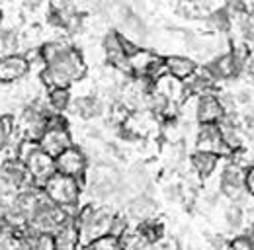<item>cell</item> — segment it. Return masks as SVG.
Wrapping results in <instances>:
<instances>
[{
	"mask_svg": "<svg viewBox=\"0 0 254 250\" xmlns=\"http://www.w3.org/2000/svg\"><path fill=\"white\" fill-rule=\"evenodd\" d=\"M205 68L209 70V74L217 82V80H231V78H235L241 72L243 64L233 57L231 51H227V53H223L219 57H215L209 64H205Z\"/></svg>",
	"mask_w": 254,
	"mask_h": 250,
	"instance_id": "30bf717a",
	"label": "cell"
},
{
	"mask_svg": "<svg viewBox=\"0 0 254 250\" xmlns=\"http://www.w3.org/2000/svg\"><path fill=\"white\" fill-rule=\"evenodd\" d=\"M227 250H229V249H227Z\"/></svg>",
	"mask_w": 254,
	"mask_h": 250,
	"instance_id": "603a6c76",
	"label": "cell"
},
{
	"mask_svg": "<svg viewBox=\"0 0 254 250\" xmlns=\"http://www.w3.org/2000/svg\"><path fill=\"white\" fill-rule=\"evenodd\" d=\"M153 250H182L180 249V243H178V239H174V237H162L160 241H157L155 245H153Z\"/></svg>",
	"mask_w": 254,
	"mask_h": 250,
	"instance_id": "d6986e66",
	"label": "cell"
},
{
	"mask_svg": "<svg viewBox=\"0 0 254 250\" xmlns=\"http://www.w3.org/2000/svg\"><path fill=\"white\" fill-rule=\"evenodd\" d=\"M219 156L215 155H209V153H199V151H193L190 156V164L191 168H193V172L201 178V180H207L213 172H215V168L219 166Z\"/></svg>",
	"mask_w": 254,
	"mask_h": 250,
	"instance_id": "7c38bea8",
	"label": "cell"
},
{
	"mask_svg": "<svg viewBox=\"0 0 254 250\" xmlns=\"http://www.w3.org/2000/svg\"><path fill=\"white\" fill-rule=\"evenodd\" d=\"M2 22H4V10L0 8V26H2Z\"/></svg>",
	"mask_w": 254,
	"mask_h": 250,
	"instance_id": "44dd1931",
	"label": "cell"
},
{
	"mask_svg": "<svg viewBox=\"0 0 254 250\" xmlns=\"http://www.w3.org/2000/svg\"><path fill=\"white\" fill-rule=\"evenodd\" d=\"M41 189L53 205L61 209H78L84 193V180H74L55 172Z\"/></svg>",
	"mask_w": 254,
	"mask_h": 250,
	"instance_id": "7a4b0ae2",
	"label": "cell"
},
{
	"mask_svg": "<svg viewBox=\"0 0 254 250\" xmlns=\"http://www.w3.org/2000/svg\"><path fill=\"white\" fill-rule=\"evenodd\" d=\"M16 158L26 166L35 188H43V184L55 174V160L49 155H45L35 141L24 139L18 147Z\"/></svg>",
	"mask_w": 254,
	"mask_h": 250,
	"instance_id": "3957f363",
	"label": "cell"
},
{
	"mask_svg": "<svg viewBox=\"0 0 254 250\" xmlns=\"http://www.w3.org/2000/svg\"><path fill=\"white\" fill-rule=\"evenodd\" d=\"M37 145H39V149L45 155H49L53 160L74 145L64 116H59V114H51L49 116L47 125H45V131L37 139Z\"/></svg>",
	"mask_w": 254,
	"mask_h": 250,
	"instance_id": "277c9868",
	"label": "cell"
},
{
	"mask_svg": "<svg viewBox=\"0 0 254 250\" xmlns=\"http://www.w3.org/2000/svg\"><path fill=\"white\" fill-rule=\"evenodd\" d=\"M245 172H247L245 168H241V166H237V164H233L229 160V164L225 166L221 178H219L221 191L233 201H239L247 193V189H245Z\"/></svg>",
	"mask_w": 254,
	"mask_h": 250,
	"instance_id": "9c48e42d",
	"label": "cell"
},
{
	"mask_svg": "<svg viewBox=\"0 0 254 250\" xmlns=\"http://www.w3.org/2000/svg\"><path fill=\"white\" fill-rule=\"evenodd\" d=\"M28 235H30L32 250H57V243H55L53 233H30L28 231Z\"/></svg>",
	"mask_w": 254,
	"mask_h": 250,
	"instance_id": "2e32d148",
	"label": "cell"
},
{
	"mask_svg": "<svg viewBox=\"0 0 254 250\" xmlns=\"http://www.w3.org/2000/svg\"><path fill=\"white\" fill-rule=\"evenodd\" d=\"M155 211H157L155 203L149 197H145V195H137L129 203V219H135L139 225L141 223H147V221H153Z\"/></svg>",
	"mask_w": 254,
	"mask_h": 250,
	"instance_id": "5bb4252c",
	"label": "cell"
},
{
	"mask_svg": "<svg viewBox=\"0 0 254 250\" xmlns=\"http://www.w3.org/2000/svg\"><path fill=\"white\" fill-rule=\"evenodd\" d=\"M195 151L209 153V155H215L219 158L231 156L229 147L223 141L219 125H199V129L195 133Z\"/></svg>",
	"mask_w": 254,
	"mask_h": 250,
	"instance_id": "52a82bcc",
	"label": "cell"
},
{
	"mask_svg": "<svg viewBox=\"0 0 254 250\" xmlns=\"http://www.w3.org/2000/svg\"><path fill=\"white\" fill-rule=\"evenodd\" d=\"M90 249L92 250H124L122 249V241L116 239V237H112V235H106V237L94 241V243L90 245Z\"/></svg>",
	"mask_w": 254,
	"mask_h": 250,
	"instance_id": "e0dca14e",
	"label": "cell"
},
{
	"mask_svg": "<svg viewBox=\"0 0 254 250\" xmlns=\"http://www.w3.org/2000/svg\"><path fill=\"white\" fill-rule=\"evenodd\" d=\"M229 250H254V239L249 235H237L229 241Z\"/></svg>",
	"mask_w": 254,
	"mask_h": 250,
	"instance_id": "ac0fdd59",
	"label": "cell"
},
{
	"mask_svg": "<svg viewBox=\"0 0 254 250\" xmlns=\"http://www.w3.org/2000/svg\"><path fill=\"white\" fill-rule=\"evenodd\" d=\"M88 168H90L88 155L84 153V149H80L76 145H72L70 149H66L64 153H61L55 158V172L68 176V178H74V180H84Z\"/></svg>",
	"mask_w": 254,
	"mask_h": 250,
	"instance_id": "5b68a950",
	"label": "cell"
},
{
	"mask_svg": "<svg viewBox=\"0 0 254 250\" xmlns=\"http://www.w3.org/2000/svg\"><path fill=\"white\" fill-rule=\"evenodd\" d=\"M86 74H88V62L84 59L82 51H78L76 47H70L57 61L45 66L39 80L45 86V90H51V88L70 90V86L86 78Z\"/></svg>",
	"mask_w": 254,
	"mask_h": 250,
	"instance_id": "6da1fadb",
	"label": "cell"
},
{
	"mask_svg": "<svg viewBox=\"0 0 254 250\" xmlns=\"http://www.w3.org/2000/svg\"><path fill=\"white\" fill-rule=\"evenodd\" d=\"M80 250H92V249H90V245H88V247H80Z\"/></svg>",
	"mask_w": 254,
	"mask_h": 250,
	"instance_id": "7402d4cb",
	"label": "cell"
},
{
	"mask_svg": "<svg viewBox=\"0 0 254 250\" xmlns=\"http://www.w3.org/2000/svg\"><path fill=\"white\" fill-rule=\"evenodd\" d=\"M45 100H47V106L53 114L63 116L72 104V94L66 88H51L45 92Z\"/></svg>",
	"mask_w": 254,
	"mask_h": 250,
	"instance_id": "9a60e30c",
	"label": "cell"
},
{
	"mask_svg": "<svg viewBox=\"0 0 254 250\" xmlns=\"http://www.w3.org/2000/svg\"><path fill=\"white\" fill-rule=\"evenodd\" d=\"M30 76V62L24 55L0 57V86H14Z\"/></svg>",
	"mask_w": 254,
	"mask_h": 250,
	"instance_id": "ba28073f",
	"label": "cell"
},
{
	"mask_svg": "<svg viewBox=\"0 0 254 250\" xmlns=\"http://www.w3.org/2000/svg\"><path fill=\"white\" fill-rule=\"evenodd\" d=\"M55 243H57V250H80V235L74 219L66 221L55 233Z\"/></svg>",
	"mask_w": 254,
	"mask_h": 250,
	"instance_id": "4fadbf2b",
	"label": "cell"
},
{
	"mask_svg": "<svg viewBox=\"0 0 254 250\" xmlns=\"http://www.w3.org/2000/svg\"><path fill=\"white\" fill-rule=\"evenodd\" d=\"M162 64H164L166 74L180 80V82H186L197 70V62L191 57H186V55H168V57L162 59Z\"/></svg>",
	"mask_w": 254,
	"mask_h": 250,
	"instance_id": "8fae6325",
	"label": "cell"
},
{
	"mask_svg": "<svg viewBox=\"0 0 254 250\" xmlns=\"http://www.w3.org/2000/svg\"><path fill=\"white\" fill-rule=\"evenodd\" d=\"M245 189H247V193H251L254 197V162L245 172Z\"/></svg>",
	"mask_w": 254,
	"mask_h": 250,
	"instance_id": "ffe728a7",
	"label": "cell"
},
{
	"mask_svg": "<svg viewBox=\"0 0 254 250\" xmlns=\"http://www.w3.org/2000/svg\"><path fill=\"white\" fill-rule=\"evenodd\" d=\"M227 118L219 94L207 92L195 98V122L199 125H217Z\"/></svg>",
	"mask_w": 254,
	"mask_h": 250,
	"instance_id": "8992f818",
	"label": "cell"
}]
</instances>
